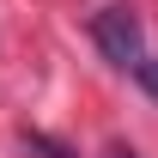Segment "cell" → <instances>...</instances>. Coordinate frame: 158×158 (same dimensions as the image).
I'll list each match as a JSON object with an SVG mask.
<instances>
[{
	"mask_svg": "<svg viewBox=\"0 0 158 158\" xmlns=\"http://www.w3.org/2000/svg\"><path fill=\"white\" fill-rule=\"evenodd\" d=\"M31 152H43V158H73V152H67V146H55V140H49V134H31Z\"/></svg>",
	"mask_w": 158,
	"mask_h": 158,
	"instance_id": "2",
	"label": "cell"
},
{
	"mask_svg": "<svg viewBox=\"0 0 158 158\" xmlns=\"http://www.w3.org/2000/svg\"><path fill=\"white\" fill-rule=\"evenodd\" d=\"M103 158H134V152H128V146H110V152H103Z\"/></svg>",
	"mask_w": 158,
	"mask_h": 158,
	"instance_id": "4",
	"label": "cell"
},
{
	"mask_svg": "<svg viewBox=\"0 0 158 158\" xmlns=\"http://www.w3.org/2000/svg\"><path fill=\"white\" fill-rule=\"evenodd\" d=\"M91 37H98V49L116 61L122 73H140L146 67V31H140L134 6H103L98 19H91Z\"/></svg>",
	"mask_w": 158,
	"mask_h": 158,
	"instance_id": "1",
	"label": "cell"
},
{
	"mask_svg": "<svg viewBox=\"0 0 158 158\" xmlns=\"http://www.w3.org/2000/svg\"><path fill=\"white\" fill-rule=\"evenodd\" d=\"M140 85H146V91L158 98V61H146V67H140Z\"/></svg>",
	"mask_w": 158,
	"mask_h": 158,
	"instance_id": "3",
	"label": "cell"
}]
</instances>
